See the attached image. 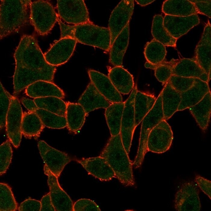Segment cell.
Returning <instances> with one entry per match:
<instances>
[{"label":"cell","mask_w":211,"mask_h":211,"mask_svg":"<svg viewBox=\"0 0 211 211\" xmlns=\"http://www.w3.org/2000/svg\"><path fill=\"white\" fill-rule=\"evenodd\" d=\"M15 68L13 76L14 96L39 80L52 82L56 66L46 60L36 38L23 35L14 53Z\"/></svg>","instance_id":"1"},{"label":"cell","mask_w":211,"mask_h":211,"mask_svg":"<svg viewBox=\"0 0 211 211\" xmlns=\"http://www.w3.org/2000/svg\"><path fill=\"white\" fill-rule=\"evenodd\" d=\"M99 156L106 159L122 184L125 186L134 185L133 162L124 147L120 134L111 136Z\"/></svg>","instance_id":"2"},{"label":"cell","mask_w":211,"mask_h":211,"mask_svg":"<svg viewBox=\"0 0 211 211\" xmlns=\"http://www.w3.org/2000/svg\"><path fill=\"white\" fill-rule=\"evenodd\" d=\"M58 22L61 30V38H69L77 42L97 47L106 51L110 48L111 36L108 28L99 26L92 22L69 25L59 18Z\"/></svg>","instance_id":"3"},{"label":"cell","mask_w":211,"mask_h":211,"mask_svg":"<svg viewBox=\"0 0 211 211\" xmlns=\"http://www.w3.org/2000/svg\"><path fill=\"white\" fill-rule=\"evenodd\" d=\"M30 0H2L0 7V39L30 23Z\"/></svg>","instance_id":"4"},{"label":"cell","mask_w":211,"mask_h":211,"mask_svg":"<svg viewBox=\"0 0 211 211\" xmlns=\"http://www.w3.org/2000/svg\"><path fill=\"white\" fill-rule=\"evenodd\" d=\"M58 18L54 8L48 1L41 0L31 2L30 23L39 34L47 35L52 29Z\"/></svg>","instance_id":"5"},{"label":"cell","mask_w":211,"mask_h":211,"mask_svg":"<svg viewBox=\"0 0 211 211\" xmlns=\"http://www.w3.org/2000/svg\"><path fill=\"white\" fill-rule=\"evenodd\" d=\"M164 119L163 112L161 92L153 107L142 121L138 150L133 165L135 168L141 165L145 156L148 151L147 143L149 135L153 128L161 121Z\"/></svg>","instance_id":"6"},{"label":"cell","mask_w":211,"mask_h":211,"mask_svg":"<svg viewBox=\"0 0 211 211\" xmlns=\"http://www.w3.org/2000/svg\"><path fill=\"white\" fill-rule=\"evenodd\" d=\"M58 17L68 24L77 25L92 22L83 0H58Z\"/></svg>","instance_id":"7"},{"label":"cell","mask_w":211,"mask_h":211,"mask_svg":"<svg viewBox=\"0 0 211 211\" xmlns=\"http://www.w3.org/2000/svg\"><path fill=\"white\" fill-rule=\"evenodd\" d=\"M173 139L171 128L163 119L157 124L150 132L147 140L148 151L162 153L170 148Z\"/></svg>","instance_id":"8"},{"label":"cell","mask_w":211,"mask_h":211,"mask_svg":"<svg viewBox=\"0 0 211 211\" xmlns=\"http://www.w3.org/2000/svg\"><path fill=\"white\" fill-rule=\"evenodd\" d=\"M198 187L193 181L183 183L175 196L174 206L178 211H200L201 206Z\"/></svg>","instance_id":"9"},{"label":"cell","mask_w":211,"mask_h":211,"mask_svg":"<svg viewBox=\"0 0 211 211\" xmlns=\"http://www.w3.org/2000/svg\"><path fill=\"white\" fill-rule=\"evenodd\" d=\"M23 114L19 100L13 96L6 117L5 127L8 140L15 148L19 147L21 140Z\"/></svg>","instance_id":"10"},{"label":"cell","mask_w":211,"mask_h":211,"mask_svg":"<svg viewBox=\"0 0 211 211\" xmlns=\"http://www.w3.org/2000/svg\"><path fill=\"white\" fill-rule=\"evenodd\" d=\"M134 1L121 0L112 11L109 21L108 28L111 36L110 46L125 27L132 15Z\"/></svg>","instance_id":"11"},{"label":"cell","mask_w":211,"mask_h":211,"mask_svg":"<svg viewBox=\"0 0 211 211\" xmlns=\"http://www.w3.org/2000/svg\"><path fill=\"white\" fill-rule=\"evenodd\" d=\"M136 86L134 87L129 97L124 102L123 112L120 135L124 147L128 154L135 128L134 101L137 91Z\"/></svg>","instance_id":"12"},{"label":"cell","mask_w":211,"mask_h":211,"mask_svg":"<svg viewBox=\"0 0 211 211\" xmlns=\"http://www.w3.org/2000/svg\"><path fill=\"white\" fill-rule=\"evenodd\" d=\"M38 147L45 164L58 178L65 165L71 160V158L67 153L51 147L43 140L38 142Z\"/></svg>","instance_id":"13"},{"label":"cell","mask_w":211,"mask_h":211,"mask_svg":"<svg viewBox=\"0 0 211 211\" xmlns=\"http://www.w3.org/2000/svg\"><path fill=\"white\" fill-rule=\"evenodd\" d=\"M43 169L44 174L48 176L49 192L56 211H73V201L60 186L58 178L51 172L45 164Z\"/></svg>","instance_id":"14"},{"label":"cell","mask_w":211,"mask_h":211,"mask_svg":"<svg viewBox=\"0 0 211 211\" xmlns=\"http://www.w3.org/2000/svg\"><path fill=\"white\" fill-rule=\"evenodd\" d=\"M77 42L71 38H61L44 54L46 60L55 66L65 64L72 55Z\"/></svg>","instance_id":"15"},{"label":"cell","mask_w":211,"mask_h":211,"mask_svg":"<svg viewBox=\"0 0 211 211\" xmlns=\"http://www.w3.org/2000/svg\"><path fill=\"white\" fill-rule=\"evenodd\" d=\"M200 23L197 14L187 17H179L165 15L163 25L170 34L177 39L187 33L191 29Z\"/></svg>","instance_id":"16"},{"label":"cell","mask_w":211,"mask_h":211,"mask_svg":"<svg viewBox=\"0 0 211 211\" xmlns=\"http://www.w3.org/2000/svg\"><path fill=\"white\" fill-rule=\"evenodd\" d=\"M77 161L89 174L101 181H109L116 178L114 172L108 163L100 156L83 158Z\"/></svg>","instance_id":"17"},{"label":"cell","mask_w":211,"mask_h":211,"mask_svg":"<svg viewBox=\"0 0 211 211\" xmlns=\"http://www.w3.org/2000/svg\"><path fill=\"white\" fill-rule=\"evenodd\" d=\"M173 75L198 78L208 83L209 75L200 67L194 58L172 59Z\"/></svg>","instance_id":"18"},{"label":"cell","mask_w":211,"mask_h":211,"mask_svg":"<svg viewBox=\"0 0 211 211\" xmlns=\"http://www.w3.org/2000/svg\"><path fill=\"white\" fill-rule=\"evenodd\" d=\"M91 82L99 92L111 103L122 102L121 94L116 89L108 77L98 71L89 70Z\"/></svg>","instance_id":"19"},{"label":"cell","mask_w":211,"mask_h":211,"mask_svg":"<svg viewBox=\"0 0 211 211\" xmlns=\"http://www.w3.org/2000/svg\"><path fill=\"white\" fill-rule=\"evenodd\" d=\"M194 58L209 76L211 74V28L209 21L205 26L201 38L196 46Z\"/></svg>","instance_id":"20"},{"label":"cell","mask_w":211,"mask_h":211,"mask_svg":"<svg viewBox=\"0 0 211 211\" xmlns=\"http://www.w3.org/2000/svg\"><path fill=\"white\" fill-rule=\"evenodd\" d=\"M210 91L207 82L195 78L194 82L189 89L181 93V101L178 111L192 106L200 101Z\"/></svg>","instance_id":"21"},{"label":"cell","mask_w":211,"mask_h":211,"mask_svg":"<svg viewBox=\"0 0 211 211\" xmlns=\"http://www.w3.org/2000/svg\"><path fill=\"white\" fill-rule=\"evenodd\" d=\"M83 107L86 115L99 108L106 109L111 103L97 90L91 82L78 101Z\"/></svg>","instance_id":"22"},{"label":"cell","mask_w":211,"mask_h":211,"mask_svg":"<svg viewBox=\"0 0 211 211\" xmlns=\"http://www.w3.org/2000/svg\"><path fill=\"white\" fill-rule=\"evenodd\" d=\"M25 93L29 96L33 98L55 96L63 99L65 96L63 91L52 82L39 80L28 86Z\"/></svg>","instance_id":"23"},{"label":"cell","mask_w":211,"mask_h":211,"mask_svg":"<svg viewBox=\"0 0 211 211\" xmlns=\"http://www.w3.org/2000/svg\"><path fill=\"white\" fill-rule=\"evenodd\" d=\"M129 38V22L116 37L110 46L109 62L115 66H122Z\"/></svg>","instance_id":"24"},{"label":"cell","mask_w":211,"mask_h":211,"mask_svg":"<svg viewBox=\"0 0 211 211\" xmlns=\"http://www.w3.org/2000/svg\"><path fill=\"white\" fill-rule=\"evenodd\" d=\"M108 77L120 93L128 94L134 88L133 76L122 66H115L109 71Z\"/></svg>","instance_id":"25"},{"label":"cell","mask_w":211,"mask_h":211,"mask_svg":"<svg viewBox=\"0 0 211 211\" xmlns=\"http://www.w3.org/2000/svg\"><path fill=\"white\" fill-rule=\"evenodd\" d=\"M164 119H169L177 111L181 101V93L174 89L168 82L161 92Z\"/></svg>","instance_id":"26"},{"label":"cell","mask_w":211,"mask_h":211,"mask_svg":"<svg viewBox=\"0 0 211 211\" xmlns=\"http://www.w3.org/2000/svg\"><path fill=\"white\" fill-rule=\"evenodd\" d=\"M189 109L201 129L203 131L206 130L211 116L210 91L207 93L200 101Z\"/></svg>","instance_id":"27"},{"label":"cell","mask_w":211,"mask_h":211,"mask_svg":"<svg viewBox=\"0 0 211 211\" xmlns=\"http://www.w3.org/2000/svg\"><path fill=\"white\" fill-rule=\"evenodd\" d=\"M162 11L169 15L187 17L198 14L193 3L189 0H166L163 3Z\"/></svg>","instance_id":"28"},{"label":"cell","mask_w":211,"mask_h":211,"mask_svg":"<svg viewBox=\"0 0 211 211\" xmlns=\"http://www.w3.org/2000/svg\"><path fill=\"white\" fill-rule=\"evenodd\" d=\"M153 95L139 91L136 92L134 101L135 126L136 127L152 109L156 100Z\"/></svg>","instance_id":"29"},{"label":"cell","mask_w":211,"mask_h":211,"mask_svg":"<svg viewBox=\"0 0 211 211\" xmlns=\"http://www.w3.org/2000/svg\"><path fill=\"white\" fill-rule=\"evenodd\" d=\"M40 118L35 112L28 111L23 113L22 125V134L27 138L33 137L35 139L39 137L45 128Z\"/></svg>","instance_id":"30"},{"label":"cell","mask_w":211,"mask_h":211,"mask_svg":"<svg viewBox=\"0 0 211 211\" xmlns=\"http://www.w3.org/2000/svg\"><path fill=\"white\" fill-rule=\"evenodd\" d=\"M86 115L84 109L78 103L67 102L65 117L69 131L76 132L80 129L85 122Z\"/></svg>","instance_id":"31"},{"label":"cell","mask_w":211,"mask_h":211,"mask_svg":"<svg viewBox=\"0 0 211 211\" xmlns=\"http://www.w3.org/2000/svg\"><path fill=\"white\" fill-rule=\"evenodd\" d=\"M124 102L112 103L106 108L105 116L111 136L120 133Z\"/></svg>","instance_id":"32"},{"label":"cell","mask_w":211,"mask_h":211,"mask_svg":"<svg viewBox=\"0 0 211 211\" xmlns=\"http://www.w3.org/2000/svg\"><path fill=\"white\" fill-rule=\"evenodd\" d=\"M163 18L162 15L157 14L154 16L151 33L154 39L165 46L175 47L177 39L173 37L164 27Z\"/></svg>","instance_id":"33"},{"label":"cell","mask_w":211,"mask_h":211,"mask_svg":"<svg viewBox=\"0 0 211 211\" xmlns=\"http://www.w3.org/2000/svg\"><path fill=\"white\" fill-rule=\"evenodd\" d=\"M33 100L38 108L65 116L67 102L62 99L51 96L35 98Z\"/></svg>","instance_id":"34"},{"label":"cell","mask_w":211,"mask_h":211,"mask_svg":"<svg viewBox=\"0 0 211 211\" xmlns=\"http://www.w3.org/2000/svg\"><path fill=\"white\" fill-rule=\"evenodd\" d=\"M166 53L165 46L154 39L146 43L144 52L147 62L155 65L164 61Z\"/></svg>","instance_id":"35"},{"label":"cell","mask_w":211,"mask_h":211,"mask_svg":"<svg viewBox=\"0 0 211 211\" xmlns=\"http://www.w3.org/2000/svg\"><path fill=\"white\" fill-rule=\"evenodd\" d=\"M35 112L39 117L44 125L47 127L60 129L67 126L65 116L59 115L38 108Z\"/></svg>","instance_id":"36"},{"label":"cell","mask_w":211,"mask_h":211,"mask_svg":"<svg viewBox=\"0 0 211 211\" xmlns=\"http://www.w3.org/2000/svg\"><path fill=\"white\" fill-rule=\"evenodd\" d=\"M11 187L7 184L0 183V211H15L18 209Z\"/></svg>","instance_id":"37"},{"label":"cell","mask_w":211,"mask_h":211,"mask_svg":"<svg viewBox=\"0 0 211 211\" xmlns=\"http://www.w3.org/2000/svg\"><path fill=\"white\" fill-rule=\"evenodd\" d=\"M9 140L2 143L0 146V175L5 173L11 162L12 150Z\"/></svg>","instance_id":"38"},{"label":"cell","mask_w":211,"mask_h":211,"mask_svg":"<svg viewBox=\"0 0 211 211\" xmlns=\"http://www.w3.org/2000/svg\"><path fill=\"white\" fill-rule=\"evenodd\" d=\"M0 128L5 127L6 118L13 96L4 88L0 82Z\"/></svg>","instance_id":"39"},{"label":"cell","mask_w":211,"mask_h":211,"mask_svg":"<svg viewBox=\"0 0 211 211\" xmlns=\"http://www.w3.org/2000/svg\"><path fill=\"white\" fill-rule=\"evenodd\" d=\"M195 79L194 78L172 75L168 82L174 89L181 93L192 87Z\"/></svg>","instance_id":"40"},{"label":"cell","mask_w":211,"mask_h":211,"mask_svg":"<svg viewBox=\"0 0 211 211\" xmlns=\"http://www.w3.org/2000/svg\"><path fill=\"white\" fill-rule=\"evenodd\" d=\"M156 78L162 84L167 82L173 75V66L171 61H163L157 65L155 69Z\"/></svg>","instance_id":"41"},{"label":"cell","mask_w":211,"mask_h":211,"mask_svg":"<svg viewBox=\"0 0 211 211\" xmlns=\"http://www.w3.org/2000/svg\"><path fill=\"white\" fill-rule=\"evenodd\" d=\"M100 211L98 206L93 200L87 199H81L73 204V211Z\"/></svg>","instance_id":"42"},{"label":"cell","mask_w":211,"mask_h":211,"mask_svg":"<svg viewBox=\"0 0 211 211\" xmlns=\"http://www.w3.org/2000/svg\"><path fill=\"white\" fill-rule=\"evenodd\" d=\"M194 5L198 13L211 17V0H190Z\"/></svg>","instance_id":"43"},{"label":"cell","mask_w":211,"mask_h":211,"mask_svg":"<svg viewBox=\"0 0 211 211\" xmlns=\"http://www.w3.org/2000/svg\"><path fill=\"white\" fill-rule=\"evenodd\" d=\"M41 201L30 197L22 202L18 208L19 211H40Z\"/></svg>","instance_id":"44"},{"label":"cell","mask_w":211,"mask_h":211,"mask_svg":"<svg viewBox=\"0 0 211 211\" xmlns=\"http://www.w3.org/2000/svg\"><path fill=\"white\" fill-rule=\"evenodd\" d=\"M195 182L197 186L211 199V181L199 175H197L195 178Z\"/></svg>","instance_id":"45"},{"label":"cell","mask_w":211,"mask_h":211,"mask_svg":"<svg viewBox=\"0 0 211 211\" xmlns=\"http://www.w3.org/2000/svg\"><path fill=\"white\" fill-rule=\"evenodd\" d=\"M40 201V211H56L52 202L49 192L44 195Z\"/></svg>","instance_id":"46"},{"label":"cell","mask_w":211,"mask_h":211,"mask_svg":"<svg viewBox=\"0 0 211 211\" xmlns=\"http://www.w3.org/2000/svg\"><path fill=\"white\" fill-rule=\"evenodd\" d=\"M21 102L28 111L35 112L38 108L34 100L24 97L22 99Z\"/></svg>","instance_id":"47"},{"label":"cell","mask_w":211,"mask_h":211,"mask_svg":"<svg viewBox=\"0 0 211 211\" xmlns=\"http://www.w3.org/2000/svg\"><path fill=\"white\" fill-rule=\"evenodd\" d=\"M136 2L138 4L142 6H145L150 4L153 2L155 0H136Z\"/></svg>","instance_id":"48"}]
</instances>
